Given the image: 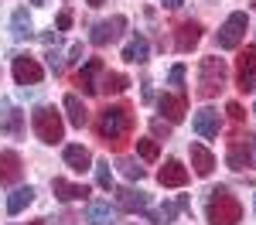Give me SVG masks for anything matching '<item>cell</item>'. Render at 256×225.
Listing matches in <instances>:
<instances>
[{"mask_svg": "<svg viewBox=\"0 0 256 225\" xmlns=\"http://www.w3.org/2000/svg\"><path fill=\"white\" fill-rule=\"evenodd\" d=\"M44 58H48V65H52V72H62V55L58 51H48Z\"/></svg>", "mask_w": 256, "mask_h": 225, "instance_id": "obj_36", "label": "cell"}, {"mask_svg": "<svg viewBox=\"0 0 256 225\" xmlns=\"http://www.w3.org/2000/svg\"><path fill=\"white\" fill-rule=\"evenodd\" d=\"M168 85L174 89V96H184L188 99V92H184V65L178 61L174 68H171V75H168Z\"/></svg>", "mask_w": 256, "mask_h": 225, "instance_id": "obj_28", "label": "cell"}, {"mask_svg": "<svg viewBox=\"0 0 256 225\" xmlns=\"http://www.w3.org/2000/svg\"><path fill=\"white\" fill-rule=\"evenodd\" d=\"M198 41H202V24H195V20L178 24V34H174V48L178 51H192Z\"/></svg>", "mask_w": 256, "mask_h": 225, "instance_id": "obj_18", "label": "cell"}, {"mask_svg": "<svg viewBox=\"0 0 256 225\" xmlns=\"http://www.w3.org/2000/svg\"><path fill=\"white\" fill-rule=\"evenodd\" d=\"M144 102H154V89H150L147 82H144Z\"/></svg>", "mask_w": 256, "mask_h": 225, "instance_id": "obj_37", "label": "cell"}, {"mask_svg": "<svg viewBox=\"0 0 256 225\" xmlns=\"http://www.w3.org/2000/svg\"><path fill=\"white\" fill-rule=\"evenodd\" d=\"M253 79H256V44L239 55V65H236V82L242 92H253Z\"/></svg>", "mask_w": 256, "mask_h": 225, "instance_id": "obj_11", "label": "cell"}, {"mask_svg": "<svg viewBox=\"0 0 256 225\" xmlns=\"http://www.w3.org/2000/svg\"><path fill=\"white\" fill-rule=\"evenodd\" d=\"M192 126H195L198 137H218V130H222V113H218L216 106H202L195 113V120H192Z\"/></svg>", "mask_w": 256, "mask_h": 225, "instance_id": "obj_8", "label": "cell"}, {"mask_svg": "<svg viewBox=\"0 0 256 225\" xmlns=\"http://www.w3.org/2000/svg\"><path fill=\"white\" fill-rule=\"evenodd\" d=\"M31 130H34V137H38L41 143H48V147L62 143V137H65V123H62L55 106H38V109L31 113Z\"/></svg>", "mask_w": 256, "mask_h": 225, "instance_id": "obj_2", "label": "cell"}, {"mask_svg": "<svg viewBox=\"0 0 256 225\" xmlns=\"http://www.w3.org/2000/svg\"><path fill=\"white\" fill-rule=\"evenodd\" d=\"M116 167L123 171V174H126V178H130V181H140V178L147 174V171H144V167H140L137 161H130V157H120V161H116Z\"/></svg>", "mask_w": 256, "mask_h": 225, "instance_id": "obj_29", "label": "cell"}, {"mask_svg": "<svg viewBox=\"0 0 256 225\" xmlns=\"http://www.w3.org/2000/svg\"><path fill=\"white\" fill-rule=\"evenodd\" d=\"M226 113H229V120H236V123L246 120V113H242V106H239V102H229V106H226Z\"/></svg>", "mask_w": 256, "mask_h": 225, "instance_id": "obj_33", "label": "cell"}, {"mask_svg": "<svg viewBox=\"0 0 256 225\" xmlns=\"http://www.w3.org/2000/svg\"><path fill=\"white\" fill-rule=\"evenodd\" d=\"M65 113H68V123H72L76 130H82V126L89 123V109H86V102H82L76 92L65 96Z\"/></svg>", "mask_w": 256, "mask_h": 225, "instance_id": "obj_21", "label": "cell"}, {"mask_svg": "<svg viewBox=\"0 0 256 225\" xmlns=\"http://www.w3.org/2000/svg\"><path fill=\"white\" fill-rule=\"evenodd\" d=\"M126 133H130V109L126 106H106L99 113V137L116 147L126 140Z\"/></svg>", "mask_w": 256, "mask_h": 225, "instance_id": "obj_3", "label": "cell"}, {"mask_svg": "<svg viewBox=\"0 0 256 225\" xmlns=\"http://www.w3.org/2000/svg\"><path fill=\"white\" fill-rule=\"evenodd\" d=\"M96 181H99V188H102V191H110V188H113V171H110V161H99L96 164Z\"/></svg>", "mask_w": 256, "mask_h": 225, "instance_id": "obj_30", "label": "cell"}, {"mask_svg": "<svg viewBox=\"0 0 256 225\" xmlns=\"http://www.w3.org/2000/svg\"><path fill=\"white\" fill-rule=\"evenodd\" d=\"M158 181H160V188H184V184H188V167L171 157V161H164Z\"/></svg>", "mask_w": 256, "mask_h": 225, "instance_id": "obj_12", "label": "cell"}, {"mask_svg": "<svg viewBox=\"0 0 256 225\" xmlns=\"http://www.w3.org/2000/svg\"><path fill=\"white\" fill-rule=\"evenodd\" d=\"M158 109L168 116V123H181L184 120V109H188V99L174 96V92H164V96H158Z\"/></svg>", "mask_w": 256, "mask_h": 225, "instance_id": "obj_14", "label": "cell"}, {"mask_svg": "<svg viewBox=\"0 0 256 225\" xmlns=\"http://www.w3.org/2000/svg\"><path fill=\"white\" fill-rule=\"evenodd\" d=\"M188 154H192V167H195L198 178H208V174L216 171V154H212L205 143H192Z\"/></svg>", "mask_w": 256, "mask_h": 225, "instance_id": "obj_13", "label": "cell"}, {"mask_svg": "<svg viewBox=\"0 0 256 225\" xmlns=\"http://www.w3.org/2000/svg\"><path fill=\"white\" fill-rule=\"evenodd\" d=\"M150 130H154V137H168V133H171V123H164L160 116H154V120H150Z\"/></svg>", "mask_w": 256, "mask_h": 225, "instance_id": "obj_32", "label": "cell"}, {"mask_svg": "<svg viewBox=\"0 0 256 225\" xmlns=\"http://www.w3.org/2000/svg\"><path fill=\"white\" fill-rule=\"evenodd\" d=\"M253 113H256V106H253Z\"/></svg>", "mask_w": 256, "mask_h": 225, "instance_id": "obj_45", "label": "cell"}, {"mask_svg": "<svg viewBox=\"0 0 256 225\" xmlns=\"http://www.w3.org/2000/svg\"><path fill=\"white\" fill-rule=\"evenodd\" d=\"M31 3H44V0H31Z\"/></svg>", "mask_w": 256, "mask_h": 225, "instance_id": "obj_41", "label": "cell"}, {"mask_svg": "<svg viewBox=\"0 0 256 225\" xmlns=\"http://www.w3.org/2000/svg\"><path fill=\"white\" fill-rule=\"evenodd\" d=\"M137 154L144 157V161H158V157H160L158 140H154V137H140V140H137Z\"/></svg>", "mask_w": 256, "mask_h": 225, "instance_id": "obj_27", "label": "cell"}, {"mask_svg": "<svg viewBox=\"0 0 256 225\" xmlns=\"http://www.w3.org/2000/svg\"><path fill=\"white\" fill-rule=\"evenodd\" d=\"M52 191H55L58 202H79V198H89V188H86V184H72V181H65V178H55V181H52Z\"/></svg>", "mask_w": 256, "mask_h": 225, "instance_id": "obj_20", "label": "cell"}, {"mask_svg": "<svg viewBox=\"0 0 256 225\" xmlns=\"http://www.w3.org/2000/svg\"><path fill=\"white\" fill-rule=\"evenodd\" d=\"M44 79V68H41L38 58L31 55H14V82L18 85H38Z\"/></svg>", "mask_w": 256, "mask_h": 225, "instance_id": "obj_7", "label": "cell"}, {"mask_svg": "<svg viewBox=\"0 0 256 225\" xmlns=\"http://www.w3.org/2000/svg\"><path fill=\"white\" fill-rule=\"evenodd\" d=\"M99 75H102V61L89 58L79 68V79H76V82L82 85V92H89V96H92V92H99Z\"/></svg>", "mask_w": 256, "mask_h": 225, "instance_id": "obj_17", "label": "cell"}, {"mask_svg": "<svg viewBox=\"0 0 256 225\" xmlns=\"http://www.w3.org/2000/svg\"><path fill=\"white\" fill-rule=\"evenodd\" d=\"M226 75H229V68H226V61H222V58H202V61H198V96L208 99V96L222 92Z\"/></svg>", "mask_w": 256, "mask_h": 225, "instance_id": "obj_4", "label": "cell"}, {"mask_svg": "<svg viewBox=\"0 0 256 225\" xmlns=\"http://www.w3.org/2000/svg\"><path fill=\"white\" fill-rule=\"evenodd\" d=\"M24 178V161H20L18 150H4L0 154V184L4 188H10V184H18Z\"/></svg>", "mask_w": 256, "mask_h": 225, "instance_id": "obj_10", "label": "cell"}, {"mask_svg": "<svg viewBox=\"0 0 256 225\" xmlns=\"http://www.w3.org/2000/svg\"><path fill=\"white\" fill-rule=\"evenodd\" d=\"M208 205H205V215H208V225H239L242 219V205L229 195V188L226 184H218V188H208Z\"/></svg>", "mask_w": 256, "mask_h": 225, "instance_id": "obj_1", "label": "cell"}, {"mask_svg": "<svg viewBox=\"0 0 256 225\" xmlns=\"http://www.w3.org/2000/svg\"><path fill=\"white\" fill-rule=\"evenodd\" d=\"M246 31H250V20H246L242 10H236V14H229V17L222 20V27H218V34H216V44L222 51H236L239 44H242V38H246Z\"/></svg>", "mask_w": 256, "mask_h": 225, "instance_id": "obj_5", "label": "cell"}, {"mask_svg": "<svg viewBox=\"0 0 256 225\" xmlns=\"http://www.w3.org/2000/svg\"><path fill=\"white\" fill-rule=\"evenodd\" d=\"M62 157H65V164H68L76 174H82V171H89V167H92V154H89L82 143H68V147L62 150Z\"/></svg>", "mask_w": 256, "mask_h": 225, "instance_id": "obj_16", "label": "cell"}, {"mask_svg": "<svg viewBox=\"0 0 256 225\" xmlns=\"http://www.w3.org/2000/svg\"><path fill=\"white\" fill-rule=\"evenodd\" d=\"M253 92H256V79H253Z\"/></svg>", "mask_w": 256, "mask_h": 225, "instance_id": "obj_43", "label": "cell"}, {"mask_svg": "<svg viewBox=\"0 0 256 225\" xmlns=\"http://www.w3.org/2000/svg\"><path fill=\"white\" fill-rule=\"evenodd\" d=\"M31 202H34V188H31V184H20V188L10 191V198H7V212H10V215H20Z\"/></svg>", "mask_w": 256, "mask_h": 225, "instance_id": "obj_23", "label": "cell"}, {"mask_svg": "<svg viewBox=\"0 0 256 225\" xmlns=\"http://www.w3.org/2000/svg\"><path fill=\"white\" fill-rule=\"evenodd\" d=\"M181 3H184V0H164V7H168V10H178Z\"/></svg>", "mask_w": 256, "mask_h": 225, "instance_id": "obj_38", "label": "cell"}, {"mask_svg": "<svg viewBox=\"0 0 256 225\" xmlns=\"http://www.w3.org/2000/svg\"><path fill=\"white\" fill-rule=\"evenodd\" d=\"M253 208H256V195H253Z\"/></svg>", "mask_w": 256, "mask_h": 225, "instance_id": "obj_42", "label": "cell"}, {"mask_svg": "<svg viewBox=\"0 0 256 225\" xmlns=\"http://www.w3.org/2000/svg\"><path fill=\"white\" fill-rule=\"evenodd\" d=\"M86 3H89V7H102L106 0H86Z\"/></svg>", "mask_w": 256, "mask_h": 225, "instance_id": "obj_39", "label": "cell"}, {"mask_svg": "<svg viewBox=\"0 0 256 225\" xmlns=\"http://www.w3.org/2000/svg\"><path fill=\"white\" fill-rule=\"evenodd\" d=\"M158 215H160V222L168 225V222H171V219L178 215V205H174V202H164V205H160V212H158Z\"/></svg>", "mask_w": 256, "mask_h": 225, "instance_id": "obj_31", "label": "cell"}, {"mask_svg": "<svg viewBox=\"0 0 256 225\" xmlns=\"http://www.w3.org/2000/svg\"><path fill=\"white\" fill-rule=\"evenodd\" d=\"M86 222L89 225H116V208H113L110 202H89Z\"/></svg>", "mask_w": 256, "mask_h": 225, "instance_id": "obj_19", "label": "cell"}, {"mask_svg": "<svg viewBox=\"0 0 256 225\" xmlns=\"http://www.w3.org/2000/svg\"><path fill=\"white\" fill-rule=\"evenodd\" d=\"M10 34L18 41L31 38L34 31H31V14H28V7H20V10H14V17H10Z\"/></svg>", "mask_w": 256, "mask_h": 225, "instance_id": "obj_26", "label": "cell"}, {"mask_svg": "<svg viewBox=\"0 0 256 225\" xmlns=\"http://www.w3.org/2000/svg\"><path fill=\"white\" fill-rule=\"evenodd\" d=\"M31 225H44V219H38V222H31Z\"/></svg>", "mask_w": 256, "mask_h": 225, "instance_id": "obj_40", "label": "cell"}, {"mask_svg": "<svg viewBox=\"0 0 256 225\" xmlns=\"http://www.w3.org/2000/svg\"><path fill=\"white\" fill-rule=\"evenodd\" d=\"M226 164L232 171H246V167H256V137H236L229 143V154H226Z\"/></svg>", "mask_w": 256, "mask_h": 225, "instance_id": "obj_6", "label": "cell"}, {"mask_svg": "<svg viewBox=\"0 0 256 225\" xmlns=\"http://www.w3.org/2000/svg\"><path fill=\"white\" fill-rule=\"evenodd\" d=\"M20 130H24V113L14 109V106H7L0 113V133L4 137H20Z\"/></svg>", "mask_w": 256, "mask_h": 225, "instance_id": "obj_22", "label": "cell"}, {"mask_svg": "<svg viewBox=\"0 0 256 225\" xmlns=\"http://www.w3.org/2000/svg\"><path fill=\"white\" fill-rule=\"evenodd\" d=\"M253 10H256V0H253Z\"/></svg>", "mask_w": 256, "mask_h": 225, "instance_id": "obj_44", "label": "cell"}, {"mask_svg": "<svg viewBox=\"0 0 256 225\" xmlns=\"http://www.w3.org/2000/svg\"><path fill=\"white\" fill-rule=\"evenodd\" d=\"M68 61H72V65H79V61H82V44H79V41L68 48Z\"/></svg>", "mask_w": 256, "mask_h": 225, "instance_id": "obj_35", "label": "cell"}, {"mask_svg": "<svg viewBox=\"0 0 256 225\" xmlns=\"http://www.w3.org/2000/svg\"><path fill=\"white\" fill-rule=\"evenodd\" d=\"M116 205L123 212H147V195L130 188V184H123V188H116Z\"/></svg>", "mask_w": 256, "mask_h": 225, "instance_id": "obj_15", "label": "cell"}, {"mask_svg": "<svg viewBox=\"0 0 256 225\" xmlns=\"http://www.w3.org/2000/svg\"><path fill=\"white\" fill-rule=\"evenodd\" d=\"M123 27H126V17H123V14H116V17H110V20H99L96 27H92V34H89V41H92L96 48H106L110 41L120 38Z\"/></svg>", "mask_w": 256, "mask_h": 225, "instance_id": "obj_9", "label": "cell"}, {"mask_svg": "<svg viewBox=\"0 0 256 225\" xmlns=\"http://www.w3.org/2000/svg\"><path fill=\"white\" fill-rule=\"evenodd\" d=\"M147 55H150V44H147V38H140V34L123 48V61H130V65H144Z\"/></svg>", "mask_w": 256, "mask_h": 225, "instance_id": "obj_24", "label": "cell"}, {"mask_svg": "<svg viewBox=\"0 0 256 225\" xmlns=\"http://www.w3.org/2000/svg\"><path fill=\"white\" fill-rule=\"evenodd\" d=\"M68 27H72V10H62V14H58V34H62V31H68Z\"/></svg>", "mask_w": 256, "mask_h": 225, "instance_id": "obj_34", "label": "cell"}, {"mask_svg": "<svg viewBox=\"0 0 256 225\" xmlns=\"http://www.w3.org/2000/svg\"><path fill=\"white\" fill-rule=\"evenodd\" d=\"M130 85V79L123 75V72H106L102 68V79H99V92H106V96H116Z\"/></svg>", "mask_w": 256, "mask_h": 225, "instance_id": "obj_25", "label": "cell"}]
</instances>
